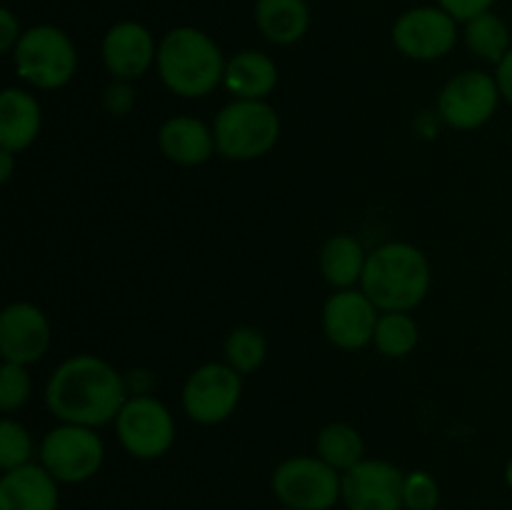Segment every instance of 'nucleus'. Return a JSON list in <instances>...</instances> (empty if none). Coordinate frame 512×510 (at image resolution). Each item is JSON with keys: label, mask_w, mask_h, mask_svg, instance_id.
Masks as SVG:
<instances>
[{"label": "nucleus", "mask_w": 512, "mask_h": 510, "mask_svg": "<svg viewBox=\"0 0 512 510\" xmlns=\"http://www.w3.org/2000/svg\"><path fill=\"white\" fill-rule=\"evenodd\" d=\"M128 383L100 355L80 353L65 358L50 373L45 405L58 423L103 428L115 423L128 400Z\"/></svg>", "instance_id": "nucleus-1"}, {"label": "nucleus", "mask_w": 512, "mask_h": 510, "mask_svg": "<svg viewBox=\"0 0 512 510\" xmlns=\"http://www.w3.org/2000/svg\"><path fill=\"white\" fill-rule=\"evenodd\" d=\"M225 63L228 58L205 30L178 25L160 38L155 70L170 93L195 100L223 85Z\"/></svg>", "instance_id": "nucleus-2"}, {"label": "nucleus", "mask_w": 512, "mask_h": 510, "mask_svg": "<svg viewBox=\"0 0 512 510\" xmlns=\"http://www.w3.org/2000/svg\"><path fill=\"white\" fill-rule=\"evenodd\" d=\"M430 278V263L418 245L390 240L368 253L360 290L378 305L380 313H410L428 298Z\"/></svg>", "instance_id": "nucleus-3"}, {"label": "nucleus", "mask_w": 512, "mask_h": 510, "mask_svg": "<svg viewBox=\"0 0 512 510\" xmlns=\"http://www.w3.org/2000/svg\"><path fill=\"white\" fill-rule=\"evenodd\" d=\"M280 115L268 100H230L215 113V148L223 158L248 163L268 155L280 140Z\"/></svg>", "instance_id": "nucleus-4"}, {"label": "nucleus", "mask_w": 512, "mask_h": 510, "mask_svg": "<svg viewBox=\"0 0 512 510\" xmlns=\"http://www.w3.org/2000/svg\"><path fill=\"white\" fill-rule=\"evenodd\" d=\"M10 58L18 78L38 90L65 88L78 73V50L73 38L53 23L25 28Z\"/></svg>", "instance_id": "nucleus-5"}, {"label": "nucleus", "mask_w": 512, "mask_h": 510, "mask_svg": "<svg viewBox=\"0 0 512 510\" xmlns=\"http://www.w3.org/2000/svg\"><path fill=\"white\" fill-rule=\"evenodd\" d=\"M270 488L288 510H333L340 500L343 473L318 455H293L273 470Z\"/></svg>", "instance_id": "nucleus-6"}, {"label": "nucleus", "mask_w": 512, "mask_h": 510, "mask_svg": "<svg viewBox=\"0 0 512 510\" xmlns=\"http://www.w3.org/2000/svg\"><path fill=\"white\" fill-rule=\"evenodd\" d=\"M105 463V443L98 428L58 423L40 440V465L60 485H78L95 478Z\"/></svg>", "instance_id": "nucleus-7"}, {"label": "nucleus", "mask_w": 512, "mask_h": 510, "mask_svg": "<svg viewBox=\"0 0 512 510\" xmlns=\"http://www.w3.org/2000/svg\"><path fill=\"white\" fill-rule=\"evenodd\" d=\"M113 425L125 453L138 460L163 458L175 443L173 413L168 405L148 393L130 395Z\"/></svg>", "instance_id": "nucleus-8"}, {"label": "nucleus", "mask_w": 512, "mask_h": 510, "mask_svg": "<svg viewBox=\"0 0 512 510\" xmlns=\"http://www.w3.org/2000/svg\"><path fill=\"white\" fill-rule=\"evenodd\" d=\"M460 38V23L440 5H415L395 18L390 40L408 60L433 63L453 53Z\"/></svg>", "instance_id": "nucleus-9"}, {"label": "nucleus", "mask_w": 512, "mask_h": 510, "mask_svg": "<svg viewBox=\"0 0 512 510\" xmlns=\"http://www.w3.org/2000/svg\"><path fill=\"white\" fill-rule=\"evenodd\" d=\"M503 100L495 75L485 70L468 68L443 85L438 95V115L448 128L468 133L483 128L498 113Z\"/></svg>", "instance_id": "nucleus-10"}, {"label": "nucleus", "mask_w": 512, "mask_h": 510, "mask_svg": "<svg viewBox=\"0 0 512 510\" xmlns=\"http://www.w3.org/2000/svg\"><path fill=\"white\" fill-rule=\"evenodd\" d=\"M183 410L193 423L220 425L238 410L243 375L228 363L210 360L195 368L183 385Z\"/></svg>", "instance_id": "nucleus-11"}, {"label": "nucleus", "mask_w": 512, "mask_h": 510, "mask_svg": "<svg viewBox=\"0 0 512 510\" xmlns=\"http://www.w3.org/2000/svg\"><path fill=\"white\" fill-rule=\"evenodd\" d=\"M405 473L390 460L363 458L343 473L340 500L348 510H405Z\"/></svg>", "instance_id": "nucleus-12"}, {"label": "nucleus", "mask_w": 512, "mask_h": 510, "mask_svg": "<svg viewBox=\"0 0 512 510\" xmlns=\"http://www.w3.org/2000/svg\"><path fill=\"white\" fill-rule=\"evenodd\" d=\"M100 58L113 80L133 83L143 78L158 60V40L140 20H120L105 30Z\"/></svg>", "instance_id": "nucleus-13"}, {"label": "nucleus", "mask_w": 512, "mask_h": 510, "mask_svg": "<svg viewBox=\"0 0 512 510\" xmlns=\"http://www.w3.org/2000/svg\"><path fill=\"white\" fill-rule=\"evenodd\" d=\"M323 330L340 350H360L373 343L380 310L360 288L335 290L323 305Z\"/></svg>", "instance_id": "nucleus-14"}, {"label": "nucleus", "mask_w": 512, "mask_h": 510, "mask_svg": "<svg viewBox=\"0 0 512 510\" xmlns=\"http://www.w3.org/2000/svg\"><path fill=\"white\" fill-rule=\"evenodd\" d=\"M50 320L30 300H13L0 313V355L8 363L33 365L48 353Z\"/></svg>", "instance_id": "nucleus-15"}, {"label": "nucleus", "mask_w": 512, "mask_h": 510, "mask_svg": "<svg viewBox=\"0 0 512 510\" xmlns=\"http://www.w3.org/2000/svg\"><path fill=\"white\" fill-rule=\"evenodd\" d=\"M158 148L170 163L195 168L218 153L213 125L203 123L195 115H173L158 130Z\"/></svg>", "instance_id": "nucleus-16"}, {"label": "nucleus", "mask_w": 512, "mask_h": 510, "mask_svg": "<svg viewBox=\"0 0 512 510\" xmlns=\"http://www.w3.org/2000/svg\"><path fill=\"white\" fill-rule=\"evenodd\" d=\"M60 483L40 463L5 470L0 478V510H58Z\"/></svg>", "instance_id": "nucleus-17"}, {"label": "nucleus", "mask_w": 512, "mask_h": 510, "mask_svg": "<svg viewBox=\"0 0 512 510\" xmlns=\"http://www.w3.org/2000/svg\"><path fill=\"white\" fill-rule=\"evenodd\" d=\"M40 128V100L25 88H5L0 95V148L20 155L38 140Z\"/></svg>", "instance_id": "nucleus-18"}, {"label": "nucleus", "mask_w": 512, "mask_h": 510, "mask_svg": "<svg viewBox=\"0 0 512 510\" xmlns=\"http://www.w3.org/2000/svg\"><path fill=\"white\" fill-rule=\"evenodd\" d=\"M278 63L263 50H240L225 63L223 85L235 100H265L278 88Z\"/></svg>", "instance_id": "nucleus-19"}, {"label": "nucleus", "mask_w": 512, "mask_h": 510, "mask_svg": "<svg viewBox=\"0 0 512 510\" xmlns=\"http://www.w3.org/2000/svg\"><path fill=\"white\" fill-rule=\"evenodd\" d=\"M255 25L273 45H295L310 28L308 0H255Z\"/></svg>", "instance_id": "nucleus-20"}, {"label": "nucleus", "mask_w": 512, "mask_h": 510, "mask_svg": "<svg viewBox=\"0 0 512 510\" xmlns=\"http://www.w3.org/2000/svg\"><path fill=\"white\" fill-rule=\"evenodd\" d=\"M365 263H368V250L350 233L333 235L320 248V275L335 290H348L360 285L365 273Z\"/></svg>", "instance_id": "nucleus-21"}, {"label": "nucleus", "mask_w": 512, "mask_h": 510, "mask_svg": "<svg viewBox=\"0 0 512 510\" xmlns=\"http://www.w3.org/2000/svg\"><path fill=\"white\" fill-rule=\"evenodd\" d=\"M315 455L338 473H345L365 458V440L350 423H328L315 438Z\"/></svg>", "instance_id": "nucleus-22"}, {"label": "nucleus", "mask_w": 512, "mask_h": 510, "mask_svg": "<svg viewBox=\"0 0 512 510\" xmlns=\"http://www.w3.org/2000/svg\"><path fill=\"white\" fill-rule=\"evenodd\" d=\"M463 40L475 58L493 65H498L512 48L508 23L493 10L463 23Z\"/></svg>", "instance_id": "nucleus-23"}, {"label": "nucleus", "mask_w": 512, "mask_h": 510, "mask_svg": "<svg viewBox=\"0 0 512 510\" xmlns=\"http://www.w3.org/2000/svg\"><path fill=\"white\" fill-rule=\"evenodd\" d=\"M420 343V328L415 318L405 310H385L380 313L378 325H375L373 345L385 358H405L413 353Z\"/></svg>", "instance_id": "nucleus-24"}, {"label": "nucleus", "mask_w": 512, "mask_h": 510, "mask_svg": "<svg viewBox=\"0 0 512 510\" xmlns=\"http://www.w3.org/2000/svg\"><path fill=\"white\" fill-rule=\"evenodd\" d=\"M225 363L240 375H253L268 358V340L253 325H238L225 338Z\"/></svg>", "instance_id": "nucleus-25"}, {"label": "nucleus", "mask_w": 512, "mask_h": 510, "mask_svg": "<svg viewBox=\"0 0 512 510\" xmlns=\"http://www.w3.org/2000/svg\"><path fill=\"white\" fill-rule=\"evenodd\" d=\"M33 453L35 445L30 430L20 420L3 418L0 423V468L3 473L33 463Z\"/></svg>", "instance_id": "nucleus-26"}, {"label": "nucleus", "mask_w": 512, "mask_h": 510, "mask_svg": "<svg viewBox=\"0 0 512 510\" xmlns=\"http://www.w3.org/2000/svg\"><path fill=\"white\" fill-rule=\"evenodd\" d=\"M33 395V378L28 373V365L8 363L0 365V410L15 413L23 408Z\"/></svg>", "instance_id": "nucleus-27"}, {"label": "nucleus", "mask_w": 512, "mask_h": 510, "mask_svg": "<svg viewBox=\"0 0 512 510\" xmlns=\"http://www.w3.org/2000/svg\"><path fill=\"white\" fill-rule=\"evenodd\" d=\"M403 505L405 510H438L440 483L428 470H410L405 473Z\"/></svg>", "instance_id": "nucleus-28"}, {"label": "nucleus", "mask_w": 512, "mask_h": 510, "mask_svg": "<svg viewBox=\"0 0 512 510\" xmlns=\"http://www.w3.org/2000/svg\"><path fill=\"white\" fill-rule=\"evenodd\" d=\"M498 0H435L443 10H448L458 23H468V20L478 18V15L490 13Z\"/></svg>", "instance_id": "nucleus-29"}, {"label": "nucleus", "mask_w": 512, "mask_h": 510, "mask_svg": "<svg viewBox=\"0 0 512 510\" xmlns=\"http://www.w3.org/2000/svg\"><path fill=\"white\" fill-rule=\"evenodd\" d=\"M133 103H135L133 88H130V83H125V80H113V85H110L103 95V105L113 115H125L130 108H133Z\"/></svg>", "instance_id": "nucleus-30"}, {"label": "nucleus", "mask_w": 512, "mask_h": 510, "mask_svg": "<svg viewBox=\"0 0 512 510\" xmlns=\"http://www.w3.org/2000/svg\"><path fill=\"white\" fill-rule=\"evenodd\" d=\"M23 25H20V18L10 8L0 10V50L5 55H10L18 45V40L23 38Z\"/></svg>", "instance_id": "nucleus-31"}, {"label": "nucleus", "mask_w": 512, "mask_h": 510, "mask_svg": "<svg viewBox=\"0 0 512 510\" xmlns=\"http://www.w3.org/2000/svg\"><path fill=\"white\" fill-rule=\"evenodd\" d=\"M495 80H498L500 95H503L505 103L512 105V48L510 53L495 65Z\"/></svg>", "instance_id": "nucleus-32"}, {"label": "nucleus", "mask_w": 512, "mask_h": 510, "mask_svg": "<svg viewBox=\"0 0 512 510\" xmlns=\"http://www.w3.org/2000/svg\"><path fill=\"white\" fill-rule=\"evenodd\" d=\"M15 155H18V153H10V150L0 148V183H3V185H8L10 178H13Z\"/></svg>", "instance_id": "nucleus-33"}, {"label": "nucleus", "mask_w": 512, "mask_h": 510, "mask_svg": "<svg viewBox=\"0 0 512 510\" xmlns=\"http://www.w3.org/2000/svg\"><path fill=\"white\" fill-rule=\"evenodd\" d=\"M505 483H508V488L512 490V458L508 460V465H505Z\"/></svg>", "instance_id": "nucleus-34"}, {"label": "nucleus", "mask_w": 512, "mask_h": 510, "mask_svg": "<svg viewBox=\"0 0 512 510\" xmlns=\"http://www.w3.org/2000/svg\"><path fill=\"white\" fill-rule=\"evenodd\" d=\"M280 510H288V508H280Z\"/></svg>", "instance_id": "nucleus-35"}]
</instances>
